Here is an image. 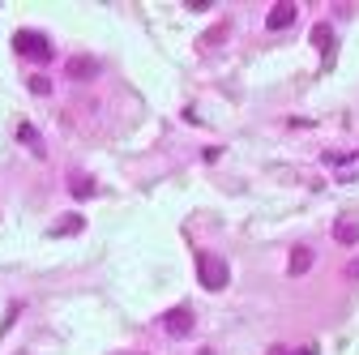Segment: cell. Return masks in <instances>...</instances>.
<instances>
[{"mask_svg":"<svg viewBox=\"0 0 359 355\" xmlns=\"http://www.w3.org/2000/svg\"><path fill=\"white\" fill-rule=\"evenodd\" d=\"M197 274H201V287H205V291H222V287L231 283L227 261L214 257V253H197Z\"/></svg>","mask_w":359,"mask_h":355,"instance_id":"obj_1","label":"cell"},{"mask_svg":"<svg viewBox=\"0 0 359 355\" xmlns=\"http://www.w3.org/2000/svg\"><path fill=\"white\" fill-rule=\"evenodd\" d=\"M13 48H18V56H26V60H34V65H48V60H52V43L43 39L39 30H18V34H13Z\"/></svg>","mask_w":359,"mask_h":355,"instance_id":"obj_2","label":"cell"},{"mask_svg":"<svg viewBox=\"0 0 359 355\" xmlns=\"http://www.w3.org/2000/svg\"><path fill=\"white\" fill-rule=\"evenodd\" d=\"M163 330L171 338H189L193 334V313H189V308H171V313L163 317Z\"/></svg>","mask_w":359,"mask_h":355,"instance_id":"obj_3","label":"cell"},{"mask_svg":"<svg viewBox=\"0 0 359 355\" xmlns=\"http://www.w3.org/2000/svg\"><path fill=\"white\" fill-rule=\"evenodd\" d=\"M95 73H99V60H95V56H73V60L65 65V77H69V81H90Z\"/></svg>","mask_w":359,"mask_h":355,"instance_id":"obj_4","label":"cell"},{"mask_svg":"<svg viewBox=\"0 0 359 355\" xmlns=\"http://www.w3.org/2000/svg\"><path fill=\"white\" fill-rule=\"evenodd\" d=\"M295 18H299V9L291 5V0H283V5H274V9H269L265 26H269V30H287V26H295Z\"/></svg>","mask_w":359,"mask_h":355,"instance_id":"obj_5","label":"cell"},{"mask_svg":"<svg viewBox=\"0 0 359 355\" xmlns=\"http://www.w3.org/2000/svg\"><path fill=\"white\" fill-rule=\"evenodd\" d=\"M334 240L338 244H359V223H355V218H338V223H334Z\"/></svg>","mask_w":359,"mask_h":355,"instance_id":"obj_6","label":"cell"},{"mask_svg":"<svg viewBox=\"0 0 359 355\" xmlns=\"http://www.w3.org/2000/svg\"><path fill=\"white\" fill-rule=\"evenodd\" d=\"M312 43H317V52L334 56V30H330L325 22H317V26H312Z\"/></svg>","mask_w":359,"mask_h":355,"instance_id":"obj_7","label":"cell"},{"mask_svg":"<svg viewBox=\"0 0 359 355\" xmlns=\"http://www.w3.org/2000/svg\"><path fill=\"white\" fill-rule=\"evenodd\" d=\"M287 270H291V274H308V270H312V253H308V248H295L291 261H287Z\"/></svg>","mask_w":359,"mask_h":355,"instance_id":"obj_8","label":"cell"},{"mask_svg":"<svg viewBox=\"0 0 359 355\" xmlns=\"http://www.w3.org/2000/svg\"><path fill=\"white\" fill-rule=\"evenodd\" d=\"M69 193L73 197H90V193H95V180H86V175H69Z\"/></svg>","mask_w":359,"mask_h":355,"instance_id":"obj_9","label":"cell"},{"mask_svg":"<svg viewBox=\"0 0 359 355\" xmlns=\"http://www.w3.org/2000/svg\"><path fill=\"white\" fill-rule=\"evenodd\" d=\"M18 133H22V142H26V146H30V150H34V154H43V146H39V133H34V128H30V124H22V128H18Z\"/></svg>","mask_w":359,"mask_h":355,"instance_id":"obj_10","label":"cell"},{"mask_svg":"<svg viewBox=\"0 0 359 355\" xmlns=\"http://www.w3.org/2000/svg\"><path fill=\"white\" fill-rule=\"evenodd\" d=\"M81 227V218H65L60 227H52V236H69V232H77Z\"/></svg>","mask_w":359,"mask_h":355,"instance_id":"obj_11","label":"cell"},{"mask_svg":"<svg viewBox=\"0 0 359 355\" xmlns=\"http://www.w3.org/2000/svg\"><path fill=\"white\" fill-rule=\"evenodd\" d=\"M30 91H34V95H48L52 81H48V77H30Z\"/></svg>","mask_w":359,"mask_h":355,"instance_id":"obj_12","label":"cell"},{"mask_svg":"<svg viewBox=\"0 0 359 355\" xmlns=\"http://www.w3.org/2000/svg\"><path fill=\"white\" fill-rule=\"evenodd\" d=\"M346 274H351V279H359V261H351V270H346Z\"/></svg>","mask_w":359,"mask_h":355,"instance_id":"obj_13","label":"cell"},{"mask_svg":"<svg viewBox=\"0 0 359 355\" xmlns=\"http://www.w3.org/2000/svg\"><path fill=\"white\" fill-rule=\"evenodd\" d=\"M201 355H214V351H201Z\"/></svg>","mask_w":359,"mask_h":355,"instance_id":"obj_14","label":"cell"}]
</instances>
